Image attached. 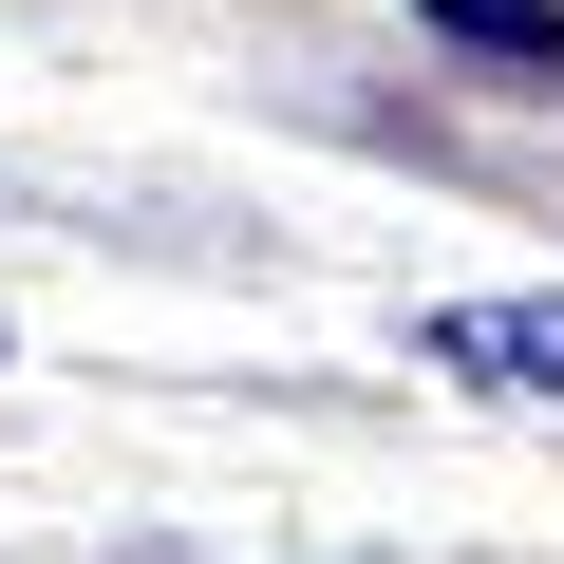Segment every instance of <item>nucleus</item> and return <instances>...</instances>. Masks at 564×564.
Returning a JSON list of instances; mask_svg holds the SVG:
<instances>
[{"mask_svg": "<svg viewBox=\"0 0 564 564\" xmlns=\"http://www.w3.org/2000/svg\"><path fill=\"white\" fill-rule=\"evenodd\" d=\"M414 358H433V377H470V395H564V282L433 302V321H414Z\"/></svg>", "mask_w": 564, "mask_h": 564, "instance_id": "1", "label": "nucleus"}, {"mask_svg": "<svg viewBox=\"0 0 564 564\" xmlns=\"http://www.w3.org/2000/svg\"><path fill=\"white\" fill-rule=\"evenodd\" d=\"M470 76H564V0H414Z\"/></svg>", "mask_w": 564, "mask_h": 564, "instance_id": "2", "label": "nucleus"}, {"mask_svg": "<svg viewBox=\"0 0 564 564\" xmlns=\"http://www.w3.org/2000/svg\"><path fill=\"white\" fill-rule=\"evenodd\" d=\"M132 564H226V545H132Z\"/></svg>", "mask_w": 564, "mask_h": 564, "instance_id": "3", "label": "nucleus"}]
</instances>
